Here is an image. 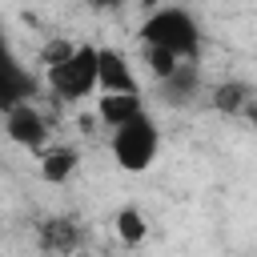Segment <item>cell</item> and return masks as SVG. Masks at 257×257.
<instances>
[{"label": "cell", "mask_w": 257, "mask_h": 257, "mask_svg": "<svg viewBox=\"0 0 257 257\" xmlns=\"http://www.w3.org/2000/svg\"><path fill=\"white\" fill-rule=\"evenodd\" d=\"M36 92H40V80L24 68V60L12 52V44L0 28V112H12L16 104L32 100Z\"/></svg>", "instance_id": "277c9868"}, {"label": "cell", "mask_w": 257, "mask_h": 257, "mask_svg": "<svg viewBox=\"0 0 257 257\" xmlns=\"http://www.w3.org/2000/svg\"><path fill=\"white\" fill-rule=\"evenodd\" d=\"M92 4H116V0H92Z\"/></svg>", "instance_id": "9a60e30c"}, {"label": "cell", "mask_w": 257, "mask_h": 257, "mask_svg": "<svg viewBox=\"0 0 257 257\" xmlns=\"http://www.w3.org/2000/svg\"><path fill=\"white\" fill-rule=\"evenodd\" d=\"M76 165H80V153L72 145H56V149H44L40 153V177L48 185H64L76 173Z\"/></svg>", "instance_id": "30bf717a"}, {"label": "cell", "mask_w": 257, "mask_h": 257, "mask_svg": "<svg viewBox=\"0 0 257 257\" xmlns=\"http://www.w3.org/2000/svg\"><path fill=\"white\" fill-rule=\"evenodd\" d=\"M108 149H112V161H116L124 173H145V169L153 165L157 149H161V128H157V120L141 108L137 116H128L124 124L112 128Z\"/></svg>", "instance_id": "7a4b0ae2"}, {"label": "cell", "mask_w": 257, "mask_h": 257, "mask_svg": "<svg viewBox=\"0 0 257 257\" xmlns=\"http://www.w3.org/2000/svg\"><path fill=\"white\" fill-rule=\"evenodd\" d=\"M96 84L104 92H141L128 60L120 52H112V48H96Z\"/></svg>", "instance_id": "ba28073f"}, {"label": "cell", "mask_w": 257, "mask_h": 257, "mask_svg": "<svg viewBox=\"0 0 257 257\" xmlns=\"http://www.w3.org/2000/svg\"><path fill=\"white\" fill-rule=\"evenodd\" d=\"M48 92L56 100H84L96 88V48L92 44H76L64 60L44 68Z\"/></svg>", "instance_id": "3957f363"}, {"label": "cell", "mask_w": 257, "mask_h": 257, "mask_svg": "<svg viewBox=\"0 0 257 257\" xmlns=\"http://www.w3.org/2000/svg\"><path fill=\"white\" fill-rule=\"evenodd\" d=\"M145 64H149V72H153L157 80H165V76L181 64V56H173V52H165V48H149V44H145Z\"/></svg>", "instance_id": "4fadbf2b"}, {"label": "cell", "mask_w": 257, "mask_h": 257, "mask_svg": "<svg viewBox=\"0 0 257 257\" xmlns=\"http://www.w3.org/2000/svg\"><path fill=\"white\" fill-rule=\"evenodd\" d=\"M257 92L245 84V80H225V84H217L213 88V96H209V104L221 112V116H245V108H249V100H253Z\"/></svg>", "instance_id": "8fae6325"}, {"label": "cell", "mask_w": 257, "mask_h": 257, "mask_svg": "<svg viewBox=\"0 0 257 257\" xmlns=\"http://www.w3.org/2000/svg\"><path fill=\"white\" fill-rule=\"evenodd\" d=\"M4 133H8L12 145L40 153L44 141H48V120H44V112H40L32 100H24V104H16L12 112H4Z\"/></svg>", "instance_id": "5b68a950"}, {"label": "cell", "mask_w": 257, "mask_h": 257, "mask_svg": "<svg viewBox=\"0 0 257 257\" xmlns=\"http://www.w3.org/2000/svg\"><path fill=\"white\" fill-rule=\"evenodd\" d=\"M141 108H145L141 92H104V96L96 100V116H100L108 128L124 124V120H128V116H137Z\"/></svg>", "instance_id": "9c48e42d"}, {"label": "cell", "mask_w": 257, "mask_h": 257, "mask_svg": "<svg viewBox=\"0 0 257 257\" xmlns=\"http://www.w3.org/2000/svg\"><path fill=\"white\" fill-rule=\"evenodd\" d=\"M36 241L48 257H76L80 241H84V229L72 217H44L36 225Z\"/></svg>", "instance_id": "8992f818"}, {"label": "cell", "mask_w": 257, "mask_h": 257, "mask_svg": "<svg viewBox=\"0 0 257 257\" xmlns=\"http://www.w3.org/2000/svg\"><path fill=\"white\" fill-rule=\"evenodd\" d=\"M72 48H76V44H68V40H52V44L44 48V56H40V64L48 68V64H56V60H64V56H68Z\"/></svg>", "instance_id": "5bb4252c"}, {"label": "cell", "mask_w": 257, "mask_h": 257, "mask_svg": "<svg viewBox=\"0 0 257 257\" xmlns=\"http://www.w3.org/2000/svg\"><path fill=\"white\" fill-rule=\"evenodd\" d=\"M141 44L149 48H165L181 60H197L201 52V28L185 8H157L145 24H141Z\"/></svg>", "instance_id": "6da1fadb"}, {"label": "cell", "mask_w": 257, "mask_h": 257, "mask_svg": "<svg viewBox=\"0 0 257 257\" xmlns=\"http://www.w3.org/2000/svg\"><path fill=\"white\" fill-rule=\"evenodd\" d=\"M145 233H149L145 213H141V209H133V205H124V209L116 213V237H120L124 245H141V241H145Z\"/></svg>", "instance_id": "7c38bea8"}, {"label": "cell", "mask_w": 257, "mask_h": 257, "mask_svg": "<svg viewBox=\"0 0 257 257\" xmlns=\"http://www.w3.org/2000/svg\"><path fill=\"white\" fill-rule=\"evenodd\" d=\"M157 92H161V100H165L169 108L193 104V100L201 96V68H197V60H181L165 80H157Z\"/></svg>", "instance_id": "52a82bcc"}]
</instances>
